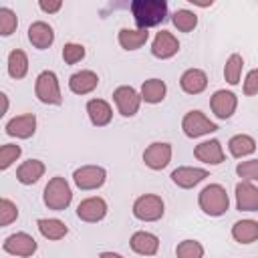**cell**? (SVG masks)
Wrapping results in <instances>:
<instances>
[{"label": "cell", "mask_w": 258, "mask_h": 258, "mask_svg": "<svg viewBox=\"0 0 258 258\" xmlns=\"http://www.w3.org/2000/svg\"><path fill=\"white\" fill-rule=\"evenodd\" d=\"M179 87L187 95H200L208 87V75L202 69H187L179 77Z\"/></svg>", "instance_id": "obj_20"}, {"label": "cell", "mask_w": 258, "mask_h": 258, "mask_svg": "<svg viewBox=\"0 0 258 258\" xmlns=\"http://www.w3.org/2000/svg\"><path fill=\"white\" fill-rule=\"evenodd\" d=\"M194 155H196L198 161H202L206 165H220L226 159L224 149H222V143L218 139H208V141L198 143L194 147Z\"/></svg>", "instance_id": "obj_15"}, {"label": "cell", "mask_w": 258, "mask_h": 258, "mask_svg": "<svg viewBox=\"0 0 258 258\" xmlns=\"http://www.w3.org/2000/svg\"><path fill=\"white\" fill-rule=\"evenodd\" d=\"M129 246L135 254L139 256H155L157 250H159V238L151 232H145V230H139L131 236L129 240Z\"/></svg>", "instance_id": "obj_21"}, {"label": "cell", "mask_w": 258, "mask_h": 258, "mask_svg": "<svg viewBox=\"0 0 258 258\" xmlns=\"http://www.w3.org/2000/svg\"><path fill=\"white\" fill-rule=\"evenodd\" d=\"M28 40L34 48L38 50H46L52 46L54 42V30L50 24H46L44 20H36L28 26Z\"/></svg>", "instance_id": "obj_18"}, {"label": "cell", "mask_w": 258, "mask_h": 258, "mask_svg": "<svg viewBox=\"0 0 258 258\" xmlns=\"http://www.w3.org/2000/svg\"><path fill=\"white\" fill-rule=\"evenodd\" d=\"M119 46L125 50H137L141 48L147 40H149V30H141V28H121L117 34Z\"/></svg>", "instance_id": "obj_25"}, {"label": "cell", "mask_w": 258, "mask_h": 258, "mask_svg": "<svg viewBox=\"0 0 258 258\" xmlns=\"http://www.w3.org/2000/svg\"><path fill=\"white\" fill-rule=\"evenodd\" d=\"M198 204H200V210L206 214V216H212V218H220L228 212L230 208V198H228V191L224 185L220 183H210L206 185L200 194H198Z\"/></svg>", "instance_id": "obj_2"}, {"label": "cell", "mask_w": 258, "mask_h": 258, "mask_svg": "<svg viewBox=\"0 0 258 258\" xmlns=\"http://www.w3.org/2000/svg\"><path fill=\"white\" fill-rule=\"evenodd\" d=\"M26 73H28V56H26V52L20 50V48L10 50V54H8V75L12 79L20 81V79L26 77Z\"/></svg>", "instance_id": "obj_29"}, {"label": "cell", "mask_w": 258, "mask_h": 258, "mask_svg": "<svg viewBox=\"0 0 258 258\" xmlns=\"http://www.w3.org/2000/svg\"><path fill=\"white\" fill-rule=\"evenodd\" d=\"M242 67H244V58H242V54L234 52V54L228 56V60H226V64H224V79H226L228 85L234 87V85L240 83Z\"/></svg>", "instance_id": "obj_31"}, {"label": "cell", "mask_w": 258, "mask_h": 258, "mask_svg": "<svg viewBox=\"0 0 258 258\" xmlns=\"http://www.w3.org/2000/svg\"><path fill=\"white\" fill-rule=\"evenodd\" d=\"M175 258H204V246L198 240H181L175 246Z\"/></svg>", "instance_id": "obj_32"}, {"label": "cell", "mask_w": 258, "mask_h": 258, "mask_svg": "<svg viewBox=\"0 0 258 258\" xmlns=\"http://www.w3.org/2000/svg\"><path fill=\"white\" fill-rule=\"evenodd\" d=\"M42 202L52 212H64L73 202V189H71L69 181L64 177H60V175L50 177L48 183L44 185Z\"/></svg>", "instance_id": "obj_3"}, {"label": "cell", "mask_w": 258, "mask_h": 258, "mask_svg": "<svg viewBox=\"0 0 258 258\" xmlns=\"http://www.w3.org/2000/svg\"><path fill=\"white\" fill-rule=\"evenodd\" d=\"M109 208H107V202L101 198V196H91V198H85L79 206H77V218L87 222V224H97L101 222L105 216H107Z\"/></svg>", "instance_id": "obj_11"}, {"label": "cell", "mask_w": 258, "mask_h": 258, "mask_svg": "<svg viewBox=\"0 0 258 258\" xmlns=\"http://www.w3.org/2000/svg\"><path fill=\"white\" fill-rule=\"evenodd\" d=\"M208 175H210V171L204 169V167L181 165V167H177V169L171 171V181H173L177 187H181V189H189V187L198 185L200 181H204Z\"/></svg>", "instance_id": "obj_16"}, {"label": "cell", "mask_w": 258, "mask_h": 258, "mask_svg": "<svg viewBox=\"0 0 258 258\" xmlns=\"http://www.w3.org/2000/svg\"><path fill=\"white\" fill-rule=\"evenodd\" d=\"M131 212L139 222H157L165 214V204L157 194H143L133 202Z\"/></svg>", "instance_id": "obj_4"}, {"label": "cell", "mask_w": 258, "mask_h": 258, "mask_svg": "<svg viewBox=\"0 0 258 258\" xmlns=\"http://www.w3.org/2000/svg\"><path fill=\"white\" fill-rule=\"evenodd\" d=\"M228 149H230V155L236 157V159H242L246 155H252L256 151V139L252 135H246V133H238L234 137H230L228 141Z\"/></svg>", "instance_id": "obj_28"}, {"label": "cell", "mask_w": 258, "mask_h": 258, "mask_svg": "<svg viewBox=\"0 0 258 258\" xmlns=\"http://www.w3.org/2000/svg\"><path fill=\"white\" fill-rule=\"evenodd\" d=\"M232 238L238 244H252L258 240V222L256 220H238L232 226Z\"/></svg>", "instance_id": "obj_27"}, {"label": "cell", "mask_w": 258, "mask_h": 258, "mask_svg": "<svg viewBox=\"0 0 258 258\" xmlns=\"http://www.w3.org/2000/svg\"><path fill=\"white\" fill-rule=\"evenodd\" d=\"M22 155V147L16 145V143H4L0 147V169H8L18 157Z\"/></svg>", "instance_id": "obj_34"}, {"label": "cell", "mask_w": 258, "mask_h": 258, "mask_svg": "<svg viewBox=\"0 0 258 258\" xmlns=\"http://www.w3.org/2000/svg\"><path fill=\"white\" fill-rule=\"evenodd\" d=\"M18 218V206L8 200V198H2L0 200V226H10L14 220Z\"/></svg>", "instance_id": "obj_36"}, {"label": "cell", "mask_w": 258, "mask_h": 258, "mask_svg": "<svg viewBox=\"0 0 258 258\" xmlns=\"http://www.w3.org/2000/svg\"><path fill=\"white\" fill-rule=\"evenodd\" d=\"M113 101H115V107L117 111L123 115V117H133L137 115L139 107H141V95L139 91H135L133 87L129 85H121L113 91Z\"/></svg>", "instance_id": "obj_8"}, {"label": "cell", "mask_w": 258, "mask_h": 258, "mask_svg": "<svg viewBox=\"0 0 258 258\" xmlns=\"http://www.w3.org/2000/svg\"><path fill=\"white\" fill-rule=\"evenodd\" d=\"M18 28V18H16V12L10 10L8 6H2L0 8V34L2 36H10L14 34Z\"/></svg>", "instance_id": "obj_33"}, {"label": "cell", "mask_w": 258, "mask_h": 258, "mask_svg": "<svg viewBox=\"0 0 258 258\" xmlns=\"http://www.w3.org/2000/svg\"><path fill=\"white\" fill-rule=\"evenodd\" d=\"M236 208L240 212H258V187L254 181H238L236 183Z\"/></svg>", "instance_id": "obj_17"}, {"label": "cell", "mask_w": 258, "mask_h": 258, "mask_svg": "<svg viewBox=\"0 0 258 258\" xmlns=\"http://www.w3.org/2000/svg\"><path fill=\"white\" fill-rule=\"evenodd\" d=\"M210 109L218 119H230L238 109V97L232 91L218 89L210 97Z\"/></svg>", "instance_id": "obj_12"}, {"label": "cell", "mask_w": 258, "mask_h": 258, "mask_svg": "<svg viewBox=\"0 0 258 258\" xmlns=\"http://www.w3.org/2000/svg\"><path fill=\"white\" fill-rule=\"evenodd\" d=\"M242 91H244L246 97L258 95V69L248 71V75H246V79H244V85H242Z\"/></svg>", "instance_id": "obj_38"}, {"label": "cell", "mask_w": 258, "mask_h": 258, "mask_svg": "<svg viewBox=\"0 0 258 258\" xmlns=\"http://www.w3.org/2000/svg\"><path fill=\"white\" fill-rule=\"evenodd\" d=\"M99 258H123L121 254H117V252H101L99 254Z\"/></svg>", "instance_id": "obj_40"}, {"label": "cell", "mask_w": 258, "mask_h": 258, "mask_svg": "<svg viewBox=\"0 0 258 258\" xmlns=\"http://www.w3.org/2000/svg\"><path fill=\"white\" fill-rule=\"evenodd\" d=\"M36 226H38L40 236L46 238V240H62L69 234L67 224L58 218H38Z\"/></svg>", "instance_id": "obj_26"}, {"label": "cell", "mask_w": 258, "mask_h": 258, "mask_svg": "<svg viewBox=\"0 0 258 258\" xmlns=\"http://www.w3.org/2000/svg\"><path fill=\"white\" fill-rule=\"evenodd\" d=\"M38 8L42 10V12H46V14H54V12H58L60 8H62V2L60 0H40L38 2Z\"/></svg>", "instance_id": "obj_39"}, {"label": "cell", "mask_w": 258, "mask_h": 258, "mask_svg": "<svg viewBox=\"0 0 258 258\" xmlns=\"http://www.w3.org/2000/svg\"><path fill=\"white\" fill-rule=\"evenodd\" d=\"M0 99H2V115H4L8 111V97H6V93H2Z\"/></svg>", "instance_id": "obj_41"}, {"label": "cell", "mask_w": 258, "mask_h": 258, "mask_svg": "<svg viewBox=\"0 0 258 258\" xmlns=\"http://www.w3.org/2000/svg\"><path fill=\"white\" fill-rule=\"evenodd\" d=\"M97 85H99V77L95 71H89V69L77 71L69 77V89L75 95H89L97 89Z\"/></svg>", "instance_id": "obj_19"}, {"label": "cell", "mask_w": 258, "mask_h": 258, "mask_svg": "<svg viewBox=\"0 0 258 258\" xmlns=\"http://www.w3.org/2000/svg\"><path fill=\"white\" fill-rule=\"evenodd\" d=\"M181 129H183L185 137L196 139V137H202V135H208V133L218 131V125L214 121H210V117H206V113L194 109V111H187L183 115Z\"/></svg>", "instance_id": "obj_6"}, {"label": "cell", "mask_w": 258, "mask_h": 258, "mask_svg": "<svg viewBox=\"0 0 258 258\" xmlns=\"http://www.w3.org/2000/svg\"><path fill=\"white\" fill-rule=\"evenodd\" d=\"M177 50H179V40L169 30H159L151 40V54L155 58H161V60L171 58L177 54Z\"/></svg>", "instance_id": "obj_13"}, {"label": "cell", "mask_w": 258, "mask_h": 258, "mask_svg": "<svg viewBox=\"0 0 258 258\" xmlns=\"http://www.w3.org/2000/svg\"><path fill=\"white\" fill-rule=\"evenodd\" d=\"M2 248H4V252L12 254V256L28 258V256H32V254L36 252L38 244H36V240H34L30 234H26V232H16V234H10V236L4 238Z\"/></svg>", "instance_id": "obj_9"}, {"label": "cell", "mask_w": 258, "mask_h": 258, "mask_svg": "<svg viewBox=\"0 0 258 258\" xmlns=\"http://www.w3.org/2000/svg\"><path fill=\"white\" fill-rule=\"evenodd\" d=\"M34 95L40 103L44 105H60L62 103V93L58 85V77L52 71H42L36 77L34 83Z\"/></svg>", "instance_id": "obj_5"}, {"label": "cell", "mask_w": 258, "mask_h": 258, "mask_svg": "<svg viewBox=\"0 0 258 258\" xmlns=\"http://www.w3.org/2000/svg\"><path fill=\"white\" fill-rule=\"evenodd\" d=\"M73 181L83 191L99 189L107 181V171L101 165H81L73 171Z\"/></svg>", "instance_id": "obj_7"}, {"label": "cell", "mask_w": 258, "mask_h": 258, "mask_svg": "<svg viewBox=\"0 0 258 258\" xmlns=\"http://www.w3.org/2000/svg\"><path fill=\"white\" fill-rule=\"evenodd\" d=\"M44 171H46V167H44V163L40 159H26V161H22L18 165L16 179L22 185H32V183H36L44 175Z\"/></svg>", "instance_id": "obj_23"}, {"label": "cell", "mask_w": 258, "mask_h": 258, "mask_svg": "<svg viewBox=\"0 0 258 258\" xmlns=\"http://www.w3.org/2000/svg\"><path fill=\"white\" fill-rule=\"evenodd\" d=\"M171 153H173V151H171V145H169V143H165V141H153V143L147 145L145 151H143V163H145L149 169L159 171V169H163V167L169 165Z\"/></svg>", "instance_id": "obj_10"}, {"label": "cell", "mask_w": 258, "mask_h": 258, "mask_svg": "<svg viewBox=\"0 0 258 258\" xmlns=\"http://www.w3.org/2000/svg\"><path fill=\"white\" fill-rule=\"evenodd\" d=\"M171 22L179 32H191L198 26V14L187 8H177L171 16Z\"/></svg>", "instance_id": "obj_30"}, {"label": "cell", "mask_w": 258, "mask_h": 258, "mask_svg": "<svg viewBox=\"0 0 258 258\" xmlns=\"http://www.w3.org/2000/svg\"><path fill=\"white\" fill-rule=\"evenodd\" d=\"M87 115L95 127H105L113 119V109L105 99H91L87 103Z\"/></svg>", "instance_id": "obj_22"}, {"label": "cell", "mask_w": 258, "mask_h": 258, "mask_svg": "<svg viewBox=\"0 0 258 258\" xmlns=\"http://www.w3.org/2000/svg\"><path fill=\"white\" fill-rule=\"evenodd\" d=\"M85 54H87V50H85V46L79 44V42H67V44L62 46V60H64L67 64H77V62H81V60L85 58Z\"/></svg>", "instance_id": "obj_35"}, {"label": "cell", "mask_w": 258, "mask_h": 258, "mask_svg": "<svg viewBox=\"0 0 258 258\" xmlns=\"http://www.w3.org/2000/svg\"><path fill=\"white\" fill-rule=\"evenodd\" d=\"M4 129H6V135H10V137L28 139V137H32L34 131H36V117H34V113L16 115V117H12V119L4 125Z\"/></svg>", "instance_id": "obj_14"}, {"label": "cell", "mask_w": 258, "mask_h": 258, "mask_svg": "<svg viewBox=\"0 0 258 258\" xmlns=\"http://www.w3.org/2000/svg\"><path fill=\"white\" fill-rule=\"evenodd\" d=\"M236 175L242 177L244 181H258V159L240 161L236 165Z\"/></svg>", "instance_id": "obj_37"}, {"label": "cell", "mask_w": 258, "mask_h": 258, "mask_svg": "<svg viewBox=\"0 0 258 258\" xmlns=\"http://www.w3.org/2000/svg\"><path fill=\"white\" fill-rule=\"evenodd\" d=\"M131 16L141 30H149L151 26H157L165 20L167 16V2L165 0H133L131 6Z\"/></svg>", "instance_id": "obj_1"}, {"label": "cell", "mask_w": 258, "mask_h": 258, "mask_svg": "<svg viewBox=\"0 0 258 258\" xmlns=\"http://www.w3.org/2000/svg\"><path fill=\"white\" fill-rule=\"evenodd\" d=\"M139 95H141V101H145L149 105H157V103H161L165 99L167 85L161 79H147V81L141 83Z\"/></svg>", "instance_id": "obj_24"}]
</instances>
